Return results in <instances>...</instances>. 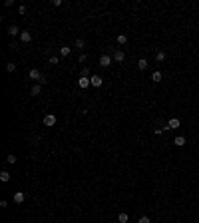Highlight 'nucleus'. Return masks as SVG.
<instances>
[{"label": "nucleus", "instance_id": "nucleus-1", "mask_svg": "<svg viewBox=\"0 0 199 223\" xmlns=\"http://www.w3.org/2000/svg\"><path fill=\"white\" fill-rule=\"evenodd\" d=\"M44 125H46V128L56 125V116H54V113H46V116H44Z\"/></svg>", "mask_w": 199, "mask_h": 223}, {"label": "nucleus", "instance_id": "nucleus-2", "mask_svg": "<svg viewBox=\"0 0 199 223\" xmlns=\"http://www.w3.org/2000/svg\"><path fill=\"white\" fill-rule=\"evenodd\" d=\"M112 60H113L112 56H108V54H101V56H100V66H101V68H108V66L112 64Z\"/></svg>", "mask_w": 199, "mask_h": 223}, {"label": "nucleus", "instance_id": "nucleus-3", "mask_svg": "<svg viewBox=\"0 0 199 223\" xmlns=\"http://www.w3.org/2000/svg\"><path fill=\"white\" fill-rule=\"evenodd\" d=\"M90 82H92V86H94V88H100L101 84H104V78H101V76H98V74H94V76L90 78Z\"/></svg>", "mask_w": 199, "mask_h": 223}, {"label": "nucleus", "instance_id": "nucleus-4", "mask_svg": "<svg viewBox=\"0 0 199 223\" xmlns=\"http://www.w3.org/2000/svg\"><path fill=\"white\" fill-rule=\"evenodd\" d=\"M28 78H30V80H36V82H40V80L44 78V76L40 74V70H36V68H34V70H30V72H28Z\"/></svg>", "mask_w": 199, "mask_h": 223}, {"label": "nucleus", "instance_id": "nucleus-5", "mask_svg": "<svg viewBox=\"0 0 199 223\" xmlns=\"http://www.w3.org/2000/svg\"><path fill=\"white\" fill-rule=\"evenodd\" d=\"M181 125V121H179V117H171V120L167 121V129H177Z\"/></svg>", "mask_w": 199, "mask_h": 223}, {"label": "nucleus", "instance_id": "nucleus-6", "mask_svg": "<svg viewBox=\"0 0 199 223\" xmlns=\"http://www.w3.org/2000/svg\"><path fill=\"white\" fill-rule=\"evenodd\" d=\"M12 199H14V203H24V199H26V193H24V191H16Z\"/></svg>", "mask_w": 199, "mask_h": 223}, {"label": "nucleus", "instance_id": "nucleus-7", "mask_svg": "<svg viewBox=\"0 0 199 223\" xmlns=\"http://www.w3.org/2000/svg\"><path fill=\"white\" fill-rule=\"evenodd\" d=\"M78 86L82 88V90H86L88 86H92V82H90V78H84V76H80V80H78Z\"/></svg>", "mask_w": 199, "mask_h": 223}, {"label": "nucleus", "instance_id": "nucleus-8", "mask_svg": "<svg viewBox=\"0 0 199 223\" xmlns=\"http://www.w3.org/2000/svg\"><path fill=\"white\" fill-rule=\"evenodd\" d=\"M112 58H113L116 62H124V60H125V54H124V50H116Z\"/></svg>", "mask_w": 199, "mask_h": 223}, {"label": "nucleus", "instance_id": "nucleus-9", "mask_svg": "<svg viewBox=\"0 0 199 223\" xmlns=\"http://www.w3.org/2000/svg\"><path fill=\"white\" fill-rule=\"evenodd\" d=\"M70 52H72L70 46H62V48H60V56L62 58H68V56H70Z\"/></svg>", "mask_w": 199, "mask_h": 223}, {"label": "nucleus", "instance_id": "nucleus-10", "mask_svg": "<svg viewBox=\"0 0 199 223\" xmlns=\"http://www.w3.org/2000/svg\"><path fill=\"white\" fill-rule=\"evenodd\" d=\"M20 40H22V42H26V44H28V42L32 40V34H30V32H28V30H24L22 34H20Z\"/></svg>", "mask_w": 199, "mask_h": 223}, {"label": "nucleus", "instance_id": "nucleus-11", "mask_svg": "<svg viewBox=\"0 0 199 223\" xmlns=\"http://www.w3.org/2000/svg\"><path fill=\"white\" fill-rule=\"evenodd\" d=\"M8 34H10L12 38H14V36H18V34H22V32H20V30H18V26H14V24H12V26H10V28H8Z\"/></svg>", "mask_w": 199, "mask_h": 223}, {"label": "nucleus", "instance_id": "nucleus-12", "mask_svg": "<svg viewBox=\"0 0 199 223\" xmlns=\"http://www.w3.org/2000/svg\"><path fill=\"white\" fill-rule=\"evenodd\" d=\"M173 144H175L177 148H183V145H185V137L183 136H177L175 140H173Z\"/></svg>", "mask_w": 199, "mask_h": 223}, {"label": "nucleus", "instance_id": "nucleus-13", "mask_svg": "<svg viewBox=\"0 0 199 223\" xmlns=\"http://www.w3.org/2000/svg\"><path fill=\"white\" fill-rule=\"evenodd\" d=\"M151 80H153L155 84H157V82H161V72H159V70H155V72L151 74Z\"/></svg>", "mask_w": 199, "mask_h": 223}, {"label": "nucleus", "instance_id": "nucleus-14", "mask_svg": "<svg viewBox=\"0 0 199 223\" xmlns=\"http://www.w3.org/2000/svg\"><path fill=\"white\" fill-rule=\"evenodd\" d=\"M0 181H10V173H8V171H0Z\"/></svg>", "mask_w": 199, "mask_h": 223}, {"label": "nucleus", "instance_id": "nucleus-15", "mask_svg": "<svg viewBox=\"0 0 199 223\" xmlns=\"http://www.w3.org/2000/svg\"><path fill=\"white\" fill-rule=\"evenodd\" d=\"M40 92H42V86H40V84H36V86H32L30 94H32V96H38V94H40Z\"/></svg>", "mask_w": 199, "mask_h": 223}, {"label": "nucleus", "instance_id": "nucleus-16", "mask_svg": "<svg viewBox=\"0 0 199 223\" xmlns=\"http://www.w3.org/2000/svg\"><path fill=\"white\" fill-rule=\"evenodd\" d=\"M147 66H149V64H147V60H145V58H141V60L137 62V68H139V70H145Z\"/></svg>", "mask_w": 199, "mask_h": 223}, {"label": "nucleus", "instance_id": "nucleus-17", "mask_svg": "<svg viewBox=\"0 0 199 223\" xmlns=\"http://www.w3.org/2000/svg\"><path fill=\"white\" fill-rule=\"evenodd\" d=\"M155 60H157V62H163V60H165V52H163V50H159V52L155 54Z\"/></svg>", "mask_w": 199, "mask_h": 223}, {"label": "nucleus", "instance_id": "nucleus-18", "mask_svg": "<svg viewBox=\"0 0 199 223\" xmlns=\"http://www.w3.org/2000/svg\"><path fill=\"white\" fill-rule=\"evenodd\" d=\"M128 219H129V217H128V213H124V211H121L120 215H117V221H120V223H125Z\"/></svg>", "mask_w": 199, "mask_h": 223}, {"label": "nucleus", "instance_id": "nucleus-19", "mask_svg": "<svg viewBox=\"0 0 199 223\" xmlns=\"http://www.w3.org/2000/svg\"><path fill=\"white\" fill-rule=\"evenodd\" d=\"M125 42H128V36H125V34H120V36H117V44H125Z\"/></svg>", "mask_w": 199, "mask_h": 223}, {"label": "nucleus", "instance_id": "nucleus-20", "mask_svg": "<svg viewBox=\"0 0 199 223\" xmlns=\"http://www.w3.org/2000/svg\"><path fill=\"white\" fill-rule=\"evenodd\" d=\"M6 161H8V163H16V155H14V153H8V155H6Z\"/></svg>", "mask_w": 199, "mask_h": 223}, {"label": "nucleus", "instance_id": "nucleus-21", "mask_svg": "<svg viewBox=\"0 0 199 223\" xmlns=\"http://www.w3.org/2000/svg\"><path fill=\"white\" fill-rule=\"evenodd\" d=\"M82 76H84V78H90V68H88V66H84V68H82Z\"/></svg>", "mask_w": 199, "mask_h": 223}, {"label": "nucleus", "instance_id": "nucleus-22", "mask_svg": "<svg viewBox=\"0 0 199 223\" xmlns=\"http://www.w3.org/2000/svg\"><path fill=\"white\" fill-rule=\"evenodd\" d=\"M6 70H8V72H14V70H16V64H12V62H8V64H6Z\"/></svg>", "mask_w": 199, "mask_h": 223}, {"label": "nucleus", "instance_id": "nucleus-23", "mask_svg": "<svg viewBox=\"0 0 199 223\" xmlns=\"http://www.w3.org/2000/svg\"><path fill=\"white\" fill-rule=\"evenodd\" d=\"M76 48H84V40H82V38H78V40H76Z\"/></svg>", "mask_w": 199, "mask_h": 223}, {"label": "nucleus", "instance_id": "nucleus-24", "mask_svg": "<svg viewBox=\"0 0 199 223\" xmlns=\"http://www.w3.org/2000/svg\"><path fill=\"white\" fill-rule=\"evenodd\" d=\"M137 223H151V221H149V217L143 215V217H139V221H137Z\"/></svg>", "mask_w": 199, "mask_h": 223}, {"label": "nucleus", "instance_id": "nucleus-25", "mask_svg": "<svg viewBox=\"0 0 199 223\" xmlns=\"http://www.w3.org/2000/svg\"><path fill=\"white\" fill-rule=\"evenodd\" d=\"M52 6H56V8L62 6V0H52Z\"/></svg>", "mask_w": 199, "mask_h": 223}, {"label": "nucleus", "instance_id": "nucleus-26", "mask_svg": "<svg viewBox=\"0 0 199 223\" xmlns=\"http://www.w3.org/2000/svg\"><path fill=\"white\" fill-rule=\"evenodd\" d=\"M58 62H60V60H58L56 56H52V58H50V64H58Z\"/></svg>", "mask_w": 199, "mask_h": 223}]
</instances>
